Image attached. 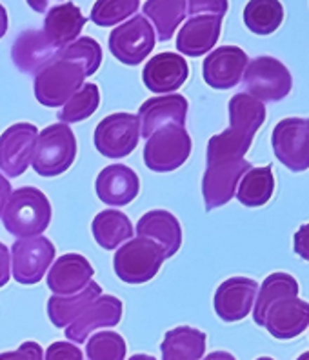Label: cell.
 Masks as SVG:
<instances>
[{"label": "cell", "mask_w": 309, "mask_h": 360, "mask_svg": "<svg viewBox=\"0 0 309 360\" xmlns=\"http://www.w3.org/2000/svg\"><path fill=\"white\" fill-rule=\"evenodd\" d=\"M265 120V108L247 93H239L230 101V128L213 135L208 142V162L244 158L253 136Z\"/></svg>", "instance_id": "cell-1"}, {"label": "cell", "mask_w": 309, "mask_h": 360, "mask_svg": "<svg viewBox=\"0 0 309 360\" xmlns=\"http://www.w3.org/2000/svg\"><path fill=\"white\" fill-rule=\"evenodd\" d=\"M0 217L13 237H39L51 222V204L40 189L26 186L11 191Z\"/></svg>", "instance_id": "cell-2"}, {"label": "cell", "mask_w": 309, "mask_h": 360, "mask_svg": "<svg viewBox=\"0 0 309 360\" xmlns=\"http://www.w3.org/2000/svg\"><path fill=\"white\" fill-rule=\"evenodd\" d=\"M77 158V139L67 124H53L37 136L31 166L40 176L66 173Z\"/></svg>", "instance_id": "cell-3"}, {"label": "cell", "mask_w": 309, "mask_h": 360, "mask_svg": "<svg viewBox=\"0 0 309 360\" xmlns=\"http://www.w3.org/2000/svg\"><path fill=\"white\" fill-rule=\"evenodd\" d=\"M166 260L164 250L150 238H129L113 259L115 275L126 284H144L159 273Z\"/></svg>", "instance_id": "cell-4"}, {"label": "cell", "mask_w": 309, "mask_h": 360, "mask_svg": "<svg viewBox=\"0 0 309 360\" xmlns=\"http://www.w3.org/2000/svg\"><path fill=\"white\" fill-rule=\"evenodd\" d=\"M146 141L144 162L147 169L157 173H169L178 169L190 158L191 148H193L190 133L178 124L162 126Z\"/></svg>", "instance_id": "cell-5"}, {"label": "cell", "mask_w": 309, "mask_h": 360, "mask_svg": "<svg viewBox=\"0 0 309 360\" xmlns=\"http://www.w3.org/2000/svg\"><path fill=\"white\" fill-rule=\"evenodd\" d=\"M247 95L261 102H278L293 88L291 73L282 62L273 57H256L247 62L242 75Z\"/></svg>", "instance_id": "cell-6"}, {"label": "cell", "mask_w": 309, "mask_h": 360, "mask_svg": "<svg viewBox=\"0 0 309 360\" xmlns=\"http://www.w3.org/2000/svg\"><path fill=\"white\" fill-rule=\"evenodd\" d=\"M86 73L75 62L55 58L35 77V98L46 108H58L82 88Z\"/></svg>", "instance_id": "cell-7"}, {"label": "cell", "mask_w": 309, "mask_h": 360, "mask_svg": "<svg viewBox=\"0 0 309 360\" xmlns=\"http://www.w3.org/2000/svg\"><path fill=\"white\" fill-rule=\"evenodd\" d=\"M154 31L144 15H133L111 31L110 51L111 55L126 66H138L147 58L154 48Z\"/></svg>", "instance_id": "cell-8"}, {"label": "cell", "mask_w": 309, "mask_h": 360, "mask_svg": "<svg viewBox=\"0 0 309 360\" xmlns=\"http://www.w3.org/2000/svg\"><path fill=\"white\" fill-rule=\"evenodd\" d=\"M271 144L277 158L291 172L309 169V117H291L275 126Z\"/></svg>", "instance_id": "cell-9"}, {"label": "cell", "mask_w": 309, "mask_h": 360, "mask_svg": "<svg viewBox=\"0 0 309 360\" xmlns=\"http://www.w3.org/2000/svg\"><path fill=\"white\" fill-rule=\"evenodd\" d=\"M140 122L131 113H113L98 122L95 129V148L107 158L128 157L138 146Z\"/></svg>", "instance_id": "cell-10"}, {"label": "cell", "mask_w": 309, "mask_h": 360, "mask_svg": "<svg viewBox=\"0 0 309 360\" xmlns=\"http://www.w3.org/2000/svg\"><path fill=\"white\" fill-rule=\"evenodd\" d=\"M55 259V246L49 238L27 237L18 238L11 248V268L18 284L33 285L42 281L46 269Z\"/></svg>", "instance_id": "cell-11"}, {"label": "cell", "mask_w": 309, "mask_h": 360, "mask_svg": "<svg viewBox=\"0 0 309 360\" xmlns=\"http://www.w3.org/2000/svg\"><path fill=\"white\" fill-rule=\"evenodd\" d=\"M247 169H251V164L246 158L208 162L202 179V197L206 210L213 211L230 202L235 197L237 184Z\"/></svg>", "instance_id": "cell-12"}, {"label": "cell", "mask_w": 309, "mask_h": 360, "mask_svg": "<svg viewBox=\"0 0 309 360\" xmlns=\"http://www.w3.org/2000/svg\"><path fill=\"white\" fill-rule=\"evenodd\" d=\"M39 129L29 122H17L0 135V169L11 179L20 176L35 153Z\"/></svg>", "instance_id": "cell-13"}, {"label": "cell", "mask_w": 309, "mask_h": 360, "mask_svg": "<svg viewBox=\"0 0 309 360\" xmlns=\"http://www.w3.org/2000/svg\"><path fill=\"white\" fill-rule=\"evenodd\" d=\"M122 302L113 295H100L89 304L75 321L66 326V337L73 344L88 340L89 333L100 328H113L122 321Z\"/></svg>", "instance_id": "cell-14"}, {"label": "cell", "mask_w": 309, "mask_h": 360, "mask_svg": "<svg viewBox=\"0 0 309 360\" xmlns=\"http://www.w3.org/2000/svg\"><path fill=\"white\" fill-rule=\"evenodd\" d=\"M309 326V302L296 297H284L271 304L262 328L278 340H289L304 333Z\"/></svg>", "instance_id": "cell-15"}, {"label": "cell", "mask_w": 309, "mask_h": 360, "mask_svg": "<svg viewBox=\"0 0 309 360\" xmlns=\"http://www.w3.org/2000/svg\"><path fill=\"white\" fill-rule=\"evenodd\" d=\"M247 58L246 51L237 46H221L213 49L202 64L206 84L213 89H231L242 80Z\"/></svg>", "instance_id": "cell-16"}, {"label": "cell", "mask_w": 309, "mask_h": 360, "mask_svg": "<svg viewBox=\"0 0 309 360\" xmlns=\"http://www.w3.org/2000/svg\"><path fill=\"white\" fill-rule=\"evenodd\" d=\"M258 285L247 277H231L218 285L215 293V313L224 322H239L249 315Z\"/></svg>", "instance_id": "cell-17"}, {"label": "cell", "mask_w": 309, "mask_h": 360, "mask_svg": "<svg viewBox=\"0 0 309 360\" xmlns=\"http://www.w3.org/2000/svg\"><path fill=\"white\" fill-rule=\"evenodd\" d=\"M190 77L188 62L177 53L166 51L147 60L142 71V82L151 93H175Z\"/></svg>", "instance_id": "cell-18"}, {"label": "cell", "mask_w": 309, "mask_h": 360, "mask_svg": "<svg viewBox=\"0 0 309 360\" xmlns=\"http://www.w3.org/2000/svg\"><path fill=\"white\" fill-rule=\"evenodd\" d=\"M57 53L58 49L49 42L44 31L26 30L15 39L11 60L20 73L37 75L57 58Z\"/></svg>", "instance_id": "cell-19"}, {"label": "cell", "mask_w": 309, "mask_h": 360, "mask_svg": "<svg viewBox=\"0 0 309 360\" xmlns=\"http://www.w3.org/2000/svg\"><path fill=\"white\" fill-rule=\"evenodd\" d=\"M188 101L178 93H168L160 97L147 98L138 110V122H140V135L150 139L157 129L168 124L184 126L188 117Z\"/></svg>", "instance_id": "cell-20"}, {"label": "cell", "mask_w": 309, "mask_h": 360, "mask_svg": "<svg viewBox=\"0 0 309 360\" xmlns=\"http://www.w3.org/2000/svg\"><path fill=\"white\" fill-rule=\"evenodd\" d=\"M95 189L104 204L124 207L137 198L140 191V180L131 167L124 164H111L98 173Z\"/></svg>", "instance_id": "cell-21"}, {"label": "cell", "mask_w": 309, "mask_h": 360, "mask_svg": "<svg viewBox=\"0 0 309 360\" xmlns=\"http://www.w3.org/2000/svg\"><path fill=\"white\" fill-rule=\"evenodd\" d=\"M222 30V17L197 15L182 26L177 35V49L188 57H202L218 42Z\"/></svg>", "instance_id": "cell-22"}, {"label": "cell", "mask_w": 309, "mask_h": 360, "mask_svg": "<svg viewBox=\"0 0 309 360\" xmlns=\"http://www.w3.org/2000/svg\"><path fill=\"white\" fill-rule=\"evenodd\" d=\"M95 269L86 257L79 253L62 255L48 273V288L55 295L79 293L91 282Z\"/></svg>", "instance_id": "cell-23"}, {"label": "cell", "mask_w": 309, "mask_h": 360, "mask_svg": "<svg viewBox=\"0 0 309 360\" xmlns=\"http://www.w3.org/2000/svg\"><path fill=\"white\" fill-rule=\"evenodd\" d=\"M138 237L157 242L166 259L173 257L182 246V228L178 219L166 210L147 211L137 222Z\"/></svg>", "instance_id": "cell-24"}, {"label": "cell", "mask_w": 309, "mask_h": 360, "mask_svg": "<svg viewBox=\"0 0 309 360\" xmlns=\"http://www.w3.org/2000/svg\"><path fill=\"white\" fill-rule=\"evenodd\" d=\"M86 17L79 6L73 2H64L48 9L44 18V33L55 48L64 49L75 42L86 26Z\"/></svg>", "instance_id": "cell-25"}, {"label": "cell", "mask_w": 309, "mask_h": 360, "mask_svg": "<svg viewBox=\"0 0 309 360\" xmlns=\"http://www.w3.org/2000/svg\"><path fill=\"white\" fill-rule=\"evenodd\" d=\"M206 333L191 326L169 330L160 344L162 360H200L206 353Z\"/></svg>", "instance_id": "cell-26"}, {"label": "cell", "mask_w": 309, "mask_h": 360, "mask_svg": "<svg viewBox=\"0 0 309 360\" xmlns=\"http://www.w3.org/2000/svg\"><path fill=\"white\" fill-rule=\"evenodd\" d=\"M100 295L102 288L93 281L79 293L55 295V297L48 300L49 321L53 322L55 328H66Z\"/></svg>", "instance_id": "cell-27"}, {"label": "cell", "mask_w": 309, "mask_h": 360, "mask_svg": "<svg viewBox=\"0 0 309 360\" xmlns=\"http://www.w3.org/2000/svg\"><path fill=\"white\" fill-rule=\"evenodd\" d=\"M93 237L100 248L106 251H113L122 242L133 238V224L126 213L119 210L100 211L91 224Z\"/></svg>", "instance_id": "cell-28"}, {"label": "cell", "mask_w": 309, "mask_h": 360, "mask_svg": "<svg viewBox=\"0 0 309 360\" xmlns=\"http://www.w3.org/2000/svg\"><path fill=\"white\" fill-rule=\"evenodd\" d=\"M142 9L144 17L150 18L157 30V39L160 42H168L185 18L188 0H147Z\"/></svg>", "instance_id": "cell-29"}, {"label": "cell", "mask_w": 309, "mask_h": 360, "mask_svg": "<svg viewBox=\"0 0 309 360\" xmlns=\"http://www.w3.org/2000/svg\"><path fill=\"white\" fill-rule=\"evenodd\" d=\"M275 191V176L271 166L251 167L240 179L239 191L235 193L242 206L261 207L270 202Z\"/></svg>", "instance_id": "cell-30"}, {"label": "cell", "mask_w": 309, "mask_h": 360, "mask_svg": "<svg viewBox=\"0 0 309 360\" xmlns=\"http://www.w3.org/2000/svg\"><path fill=\"white\" fill-rule=\"evenodd\" d=\"M298 295V282L295 277L287 273H273L265 278L261 285V291H256L255 309H253V319L256 326L264 324V315L271 304L284 297H296Z\"/></svg>", "instance_id": "cell-31"}, {"label": "cell", "mask_w": 309, "mask_h": 360, "mask_svg": "<svg viewBox=\"0 0 309 360\" xmlns=\"http://www.w3.org/2000/svg\"><path fill=\"white\" fill-rule=\"evenodd\" d=\"M284 20V8L278 0H249L244 8V24L255 35H271Z\"/></svg>", "instance_id": "cell-32"}, {"label": "cell", "mask_w": 309, "mask_h": 360, "mask_svg": "<svg viewBox=\"0 0 309 360\" xmlns=\"http://www.w3.org/2000/svg\"><path fill=\"white\" fill-rule=\"evenodd\" d=\"M98 104H100V93L97 84H82V88L77 89L67 98L57 117L62 124L82 122L98 110Z\"/></svg>", "instance_id": "cell-33"}, {"label": "cell", "mask_w": 309, "mask_h": 360, "mask_svg": "<svg viewBox=\"0 0 309 360\" xmlns=\"http://www.w3.org/2000/svg\"><path fill=\"white\" fill-rule=\"evenodd\" d=\"M57 58L75 62L84 70L86 77H91L93 73H97L102 64V49L100 44L91 37H79L64 49H58Z\"/></svg>", "instance_id": "cell-34"}, {"label": "cell", "mask_w": 309, "mask_h": 360, "mask_svg": "<svg viewBox=\"0 0 309 360\" xmlns=\"http://www.w3.org/2000/svg\"><path fill=\"white\" fill-rule=\"evenodd\" d=\"M140 8V0H97L89 20L100 27H111L133 17Z\"/></svg>", "instance_id": "cell-35"}, {"label": "cell", "mask_w": 309, "mask_h": 360, "mask_svg": "<svg viewBox=\"0 0 309 360\" xmlns=\"http://www.w3.org/2000/svg\"><path fill=\"white\" fill-rule=\"evenodd\" d=\"M86 353L89 360H124L126 340L115 331H100L89 338Z\"/></svg>", "instance_id": "cell-36"}, {"label": "cell", "mask_w": 309, "mask_h": 360, "mask_svg": "<svg viewBox=\"0 0 309 360\" xmlns=\"http://www.w3.org/2000/svg\"><path fill=\"white\" fill-rule=\"evenodd\" d=\"M228 11V0H188V13L197 15H216L224 17Z\"/></svg>", "instance_id": "cell-37"}, {"label": "cell", "mask_w": 309, "mask_h": 360, "mask_svg": "<svg viewBox=\"0 0 309 360\" xmlns=\"http://www.w3.org/2000/svg\"><path fill=\"white\" fill-rule=\"evenodd\" d=\"M46 360H84V355L73 342H55L46 349Z\"/></svg>", "instance_id": "cell-38"}, {"label": "cell", "mask_w": 309, "mask_h": 360, "mask_svg": "<svg viewBox=\"0 0 309 360\" xmlns=\"http://www.w3.org/2000/svg\"><path fill=\"white\" fill-rule=\"evenodd\" d=\"M44 359V352H42V347L40 344L33 342H24L20 344L17 352H6L0 353V360H42Z\"/></svg>", "instance_id": "cell-39"}, {"label": "cell", "mask_w": 309, "mask_h": 360, "mask_svg": "<svg viewBox=\"0 0 309 360\" xmlns=\"http://www.w3.org/2000/svg\"><path fill=\"white\" fill-rule=\"evenodd\" d=\"M295 253L309 262V222L295 233Z\"/></svg>", "instance_id": "cell-40"}, {"label": "cell", "mask_w": 309, "mask_h": 360, "mask_svg": "<svg viewBox=\"0 0 309 360\" xmlns=\"http://www.w3.org/2000/svg\"><path fill=\"white\" fill-rule=\"evenodd\" d=\"M9 268H11V251L0 242V288L9 282Z\"/></svg>", "instance_id": "cell-41"}, {"label": "cell", "mask_w": 309, "mask_h": 360, "mask_svg": "<svg viewBox=\"0 0 309 360\" xmlns=\"http://www.w3.org/2000/svg\"><path fill=\"white\" fill-rule=\"evenodd\" d=\"M26 2L37 13H46L49 8H53V4H60L62 0H26Z\"/></svg>", "instance_id": "cell-42"}, {"label": "cell", "mask_w": 309, "mask_h": 360, "mask_svg": "<svg viewBox=\"0 0 309 360\" xmlns=\"http://www.w3.org/2000/svg\"><path fill=\"white\" fill-rule=\"evenodd\" d=\"M9 195H11V184H9V180L0 173V215H2V211H4Z\"/></svg>", "instance_id": "cell-43"}, {"label": "cell", "mask_w": 309, "mask_h": 360, "mask_svg": "<svg viewBox=\"0 0 309 360\" xmlns=\"http://www.w3.org/2000/svg\"><path fill=\"white\" fill-rule=\"evenodd\" d=\"M8 11L2 4H0V39L8 33Z\"/></svg>", "instance_id": "cell-44"}, {"label": "cell", "mask_w": 309, "mask_h": 360, "mask_svg": "<svg viewBox=\"0 0 309 360\" xmlns=\"http://www.w3.org/2000/svg\"><path fill=\"white\" fill-rule=\"evenodd\" d=\"M204 360H237V359L228 352H213L209 353V355H206V359Z\"/></svg>", "instance_id": "cell-45"}, {"label": "cell", "mask_w": 309, "mask_h": 360, "mask_svg": "<svg viewBox=\"0 0 309 360\" xmlns=\"http://www.w3.org/2000/svg\"><path fill=\"white\" fill-rule=\"evenodd\" d=\"M129 360H157V359H154V356H151V355H144V353H138V355H133Z\"/></svg>", "instance_id": "cell-46"}, {"label": "cell", "mask_w": 309, "mask_h": 360, "mask_svg": "<svg viewBox=\"0 0 309 360\" xmlns=\"http://www.w3.org/2000/svg\"><path fill=\"white\" fill-rule=\"evenodd\" d=\"M296 360H309V352H305V353H302L301 356H298V359Z\"/></svg>", "instance_id": "cell-47"}, {"label": "cell", "mask_w": 309, "mask_h": 360, "mask_svg": "<svg viewBox=\"0 0 309 360\" xmlns=\"http://www.w3.org/2000/svg\"><path fill=\"white\" fill-rule=\"evenodd\" d=\"M256 360H273V359H270V356H261V359H256Z\"/></svg>", "instance_id": "cell-48"}]
</instances>
